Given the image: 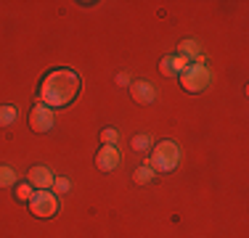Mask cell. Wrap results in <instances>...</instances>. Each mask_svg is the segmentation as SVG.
Segmentation results:
<instances>
[{"instance_id":"obj_1","label":"cell","mask_w":249,"mask_h":238,"mask_svg":"<svg viewBox=\"0 0 249 238\" xmlns=\"http://www.w3.org/2000/svg\"><path fill=\"white\" fill-rule=\"evenodd\" d=\"M80 87H82V82L74 69H69V67L51 69L43 77V82H40L37 103L48 106V109H64V106H69L80 95Z\"/></svg>"},{"instance_id":"obj_2","label":"cell","mask_w":249,"mask_h":238,"mask_svg":"<svg viewBox=\"0 0 249 238\" xmlns=\"http://www.w3.org/2000/svg\"><path fill=\"white\" fill-rule=\"evenodd\" d=\"M178 162H180V148H178L175 140H159L154 143L151 148V156H149V164L154 172H173Z\"/></svg>"},{"instance_id":"obj_3","label":"cell","mask_w":249,"mask_h":238,"mask_svg":"<svg viewBox=\"0 0 249 238\" xmlns=\"http://www.w3.org/2000/svg\"><path fill=\"white\" fill-rule=\"evenodd\" d=\"M178 80H180V87L186 93L196 95V93H204L207 87H210L212 82V69L204 67V64H191L188 69H183L180 74H178Z\"/></svg>"},{"instance_id":"obj_4","label":"cell","mask_w":249,"mask_h":238,"mask_svg":"<svg viewBox=\"0 0 249 238\" xmlns=\"http://www.w3.org/2000/svg\"><path fill=\"white\" fill-rule=\"evenodd\" d=\"M27 204H29V212H32L35 217L51 220L53 214L58 212V196L53 193V190H35Z\"/></svg>"},{"instance_id":"obj_5","label":"cell","mask_w":249,"mask_h":238,"mask_svg":"<svg viewBox=\"0 0 249 238\" xmlns=\"http://www.w3.org/2000/svg\"><path fill=\"white\" fill-rule=\"evenodd\" d=\"M29 127H32V133H40V135L51 133V130L56 127V114H53V109L37 103L29 111Z\"/></svg>"},{"instance_id":"obj_6","label":"cell","mask_w":249,"mask_h":238,"mask_svg":"<svg viewBox=\"0 0 249 238\" xmlns=\"http://www.w3.org/2000/svg\"><path fill=\"white\" fill-rule=\"evenodd\" d=\"M122 156L120 151H117V146H101L98 153H96V167L101 172H114L117 167H120Z\"/></svg>"},{"instance_id":"obj_7","label":"cell","mask_w":249,"mask_h":238,"mask_svg":"<svg viewBox=\"0 0 249 238\" xmlns=\"http://www.w3.org/2000/svg\"><path fill=\"white\" fill-rule=\"evenodd\" d=\"M53 172L48 170V167H43V164H37V167H32V170L27 172V183L32 188H37V190H51L53 188Z\"/></svg>"},{"instance_id":"obj_8","label":"cell","mask_w":249,"mask_h":238,"mask_svg":"<svg viewBox=\"0 0 249 238\" xmlns=\"http://www.w3.org/2000/svg\"><path fill=\"white\" fill-rule=\"evenodd\" d=\"M130 95H133L135 103L149 106V103H154V98H157V90H154L151 82H146V80H135V82H130Z\"/></svg>"},{"instance_id":"obj_9","label":"cell","mask_w":249,"mask_h":238,"mask_svg":"<svg viewBox=\"0 0 249 238\" xmlns=\"http://www.w3.org/2000/svg\"><path fill=\"white\" fill-rule=\"evenodd\" d=\"M130 146H133L138 153H149L151 148H154V138H151V133H138L133 140H130Z\"/></svg>"},{"instance_id":"obj_10","label":"cell","mask_w":249,"mask_h":238,"mask_svg":"<svg viewBox=\"0 0 249 238\" xmlns=\"http://www.w3.org/2000/svg\"><path fill=\"white\" fill-rule=\"evenodd\" d=\"M16 117H19V109L11 103L0 106V127H11V124L16 122Z\"/></svg>"},{"instance_id":"obj_11","label":"cell","mask_w":249,"mask_h":238,"mask_svg":"<svg viewBox=\"0 0 249 238\" xmlns=\"http://www.w3.org/2000/svg\"><path fill=\"white\" fill-rule=\"evenodd\" d=\"M133 177H135V183H138V186H149L154 177H157V172H154L149 164H141L138 170L133 172Z\"/></svg>"},{"instance_id":"obj_12","label":"cell","mask_w":249,"mask_h":238,"mask_svg":"<svg viewBox=\"0 0 249 238\" xmlns=\"http://www.w3.org/2000/svg\"><path fill=\"white\" fill-rule=\"evenodd\" d=\"M16 180H19V175L14 172V167L0 164V188H11V186H16Z\"/></svg>"},{"instance_id":"obj_13","label":"cell","mask_w":249,"mask_h":238,"mask_svg":"<svg viewBox=\"0 0 249 238\" xmlns=\"http://www.w3.org/2000/svg\"><path fill=\"white\" fill-rule=\"evenodd\" d=\"M178 53H180V56H188V58L194 61V58H196L201 51H199V43H196V40H183V43L178 45Z\"/></svg>"},{"instance_id":"obj_14","label":"cell","mask_w":249,"mask_h":238,"mask_svg":"<svg viewBox=\"0 0 249 238\" xmlns=\"http://www.w3.org/2000/svg\"><path fill=\"white\" fill-rule=\"evenodd\" d=\"M117 140H120V133H117L114 127L101 130V146H117Z\"/></svg>"},{"instance_id":"obj_15","label":"cell","mask_w":249,"mask_h":238,"mask_svg":"<svg viewBox=\"0 0 249 238\" xmlns=\"http://www.w3.org/2000/svg\"><path fill=\"white\" fill-rule=\"evenodd\" d=\"M159 71H162L164 77H175V64H173V56H164L162 61H159Z\"/></svg>"},{"instance_id":"obj_16","label":"cell","mask_w":249,"mask_h":238,"mask_svg":"<svg viewBox=\"0 0 249 238\" xmlns=\"http://www.w3.org/2000/svg\"><path fill=\"white\" fill-rule=\"evenodd\" d=\"M32 193H35V188L29 186V183H19V186H16V199L19 201H29Z\"/></svg>"},{"instance_id":"obj_17","label":"cell","mask_w":249,"mask_h":238,"mask_svg":"<svg viewBox=\"0 0 249 238\" xmlns=\"http://www.w3.org/2000/svg\"><path fill=\"white\" fill-rule=\"evenodd\" d=\"M53 188H56V196H64V193H69L72 183H69V177H56V180H53Z\"/></svg>"},{"instance_id":"obj_18","label":"cell","mask_w":249,"mask_h":238,"mask_svg":"<svg viewBox=\"0 0 249 238\" xmlns=\"http://www.w3.org/2000/svg\"><path fill=\"white\" fill-rule=\"evenodd\" d=\"M173 64H175V71L180 74V71H183V69H188L194 61H191L188 56H180V53H175V56H173Z\"/></svg>"},{"instance_id":"obj_19","label":"cell","mask_w":249,"mask_h":238,"mask_svg":"<svg viewBox=\"0 0 249 238\" xmlns=\"http://www.w3.org/2000/svg\"><path fill=\"white\" fill-rule=\"evenodd\" d=\"M117 85H130V77L127 74H117Z\"/></svg>"}]
</instances>
